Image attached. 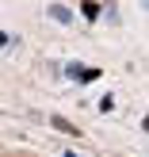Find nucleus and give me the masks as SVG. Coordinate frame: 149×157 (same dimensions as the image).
Masks as SVG:
<instances>
[{
  "label": "nucleus",
  "instance_id": "obj_2",
  "mask_svg": "<svg viewBox=\"0 0 149 157\" xmlns=\"http://www.w3.org/2000/svg\"><path fill=\"white\" fill-rule=\"evenodd\" d=\"M99 12H103V4H96V0H84V4H80V15H84V19H88V23L96 19Z\"/></svg>",
  "mask_w": 149,
  "mask_h": 157
},
{
  "label": "nucleus",
  "instance_id": "obj_1",
  "mask_svg": "<svg viewBox=\"0 0 149 157\" xmlns=\"http://www.w3.org/2000/svg\"><path fill=\"white\" fill-rule=\"evenodd\" d=\"M46 12H50V19H58L61 27H69V23H73V12H69L65 4H50V8H46Z\"/></svg>",
  "mask_w": 149,
  "mask_h": 157
},
{
  "label": "nucleus",
  "instance_id": "obj_5",
  "mask_svg": "<svg viewBox=\"0 0 149 157\" xmlns=\"http://www.w3.org/2000/svg\"><path fill=\"white\" fill-rule=\"evenodd\" d=\"M142 127H145V130H149V115H145V119H142Z\"/></svg>",
  "mask_w": 149,
  "mask_h": 157
},
{
  "label": "nucleus",
  "instance_id": "obj_3",
  "mask_svg": "<svg viewBox=\"0 0 149 157\" xmlns=\"http://www.w3.org/2000/svg\"><path fill=\"white\" fill-rule=\"evenodd\" d=\"M54 127H58V130H65V134H73V138H80V130H76L69 119H58V115H54Z\"/></svg>",
  "mask_w": 149,
  "mask_h": 157
},
{
  "label": "nucleus",
  "instance_id": "obj_6",
  "mask_svg": "<svg viewBox=\"0 0 149 157\" xmlns=\"http://www.w3.org/2000/svg\"><path fill=\"white\" fill-rule=\"evenodd\" d=\"M142 4H145V8H149V0H142Z\"/></svg>",
  "mask_w": 149,
  "mask_h": 157
},
{
  "label": "nucleus",
  "instance_id": "obj_4",
  "mask_svg": "<svg viewBox=\"0 0 149 157\" xmlns=\"http://www.w3.org/2000/svg\"><path fill=\"white\" fill-rule=\"evenodd\" d=\"M8 42H12V38H8V35H4V31H0V46H8Z\"/></svg>",
  "mask_w": 149,
  "mask_h": 157
}]
</instances>
